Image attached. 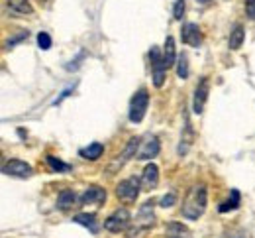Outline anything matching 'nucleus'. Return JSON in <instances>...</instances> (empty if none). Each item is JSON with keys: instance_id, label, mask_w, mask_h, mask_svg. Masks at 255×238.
<instances>
[{"instance_id": "f03ea898", "label": "nucleus", "mask_w": 255, "mask_h": 238, "mask_svg": "<svg viewBox=\"0 0 255 238\" xmlns=\"http://www.w3.org/2000/svg\"><path fill=\"white\" fill-rule=\"evenodd\" d=\"M155 225V213H153V201H145L139 207L135 221H131V225L128 227L126 238H145L147 233L153 229Z\"/></svg>"}, {"instance_id": "a211bd4d", "label": "nucleus", "mask_w": 255, "mask_h": 238, "mask_svg": "<svg viewBox=\"0 0 255 238\" xmlns=\"http://www.w3.org/2000/svg\"><path fill=\"white\" fill-rule=\"evenodd\" d=\"M244 39H246V30H244V26H242V24H236L234 30L230 32V39H228L230 49H232V51L240 49L242 43H244Z\"/></svg>"}, {"instance_id": "f8f14e48", "label": "nucleus", "mask_w": 255, "mask_h": 238, "mask_svg": "<svg viewBox=\"0 0 255 238\" xmlns=\"http://www.w3.org/2000/svg\"><path fill=\"white\" fill-rule=\"evenodd\" d=\"M81 205H100L106 201V191L98 185H91L85 189V193L79 197Z\"/></svg>"}, {"instance_id": "f257e3e1", "label": "nucleus", "mask_w": 255, "mask_h": 238, "mask_svg": "<svg viewBox=\"0 0 255 238\" xmlns=\"http://www.w3.org/2000/svg\"><path fill=\"white\" fill-rule=\"evenodd\" d=\"M206 205H208L206 185H194V187H191V191L187 193V197L183 201V211L181 213L187 221H196L198 217L204 215Z\"/></svg>"}, {"instance_id": "c85d7f7f", "label": "nucleus", "mask_w": 255, "mask_h": 238, "mask_svg": "<svg viewBox=\"0 0 255 238\" xmlns=\"http://www.w3.org/2000/svg\"><path fill=\"white\" fill-rule=\"evenodd\" d=\"M24 37H28V32H22V34L18 35V37H14V39H10V41H8V47H12L14 43H18V41H20V39H24Z\"/></svg>"}, {"instance_id": "bb28decb", "label": "nucleus", "mask_w": 255, "mask_h": 238, "mask_svg": "<svg viewBox=\"0 0 255 238\" xmlns=\"http://www.w3.org/2000/svg\"><path fill=\"white\" fill-rule=\"evenodd\" d=\"M183 14H185V0H177L175 8H173V18L175 20H183Z\"/></svg>"}, {"instance_id": "9b49d317", "label": "nucleus", "mask_w": 255, "mask_h": 238, "mask_svg": "<svg viewBox=\"0 0 255 238\" xmlns=\"http://www.w3.org/2000/svg\"><path fill=\"white\" fill-rule=\"evenodd\" d=\"M159 183V168L155 164H147L141 173V189L143 191H153Z\"/></svg>"}, {"instance_id": "0eeeda50", "label": "nucleus", "mask_w": 255, "mask_h": 238, "mask_svg": "<svg viewBox=\"0 0 255 238\" xmlns=\"http://www.w3.org/2000/svg\"><path fill=\"white\" fill-rule=\"evenodd\" d=\"M208 93H210V81H208V77H202L194 89V99H192V112L194 114H202L204 104L208 101Z\"/></svg>"}, {"instance_id": "4be33fe9", "label": "nucleus", "mask_w": 255, "mask_h": 238, "mask_svg": "<svg viewBox=\"0 0 255 238\" xmlns=\"http://www.w3.org/2000/svg\"><path fill=\"white\" fill-rule=\"evenodd\" d=\"M45 160H47V166L51 168V171H55V173L71 171V166H69V164H65V162H61V160H59V158H55V156H47Z\"/></svg>"}, {"instance_id": "f3484780", "label": "nucleus", "mask_w": 255, "mask_h": 238, "mask_svg": "<svg viewBox=\"0 0 255 238\" xmlns=\"http://www.w3.org/2000/svg\"><path fill=\"white\" fill-rule=\"evenodd\" d=\"M73 223H77V225L89 229L93 235L98 233V221H96V217L93 213H81V215H77V217L73 219Z\"/></svg>"}, {"instance_id": "4468645a", "label": "nucleus", "mask_w": 255, "mask_h": 238, "mask_svg": "<svg viewBox=\"0 0 255 238\" xmlns=\"http://www.w3.org/2000/svg\"><path fill=\"white\" fill-rule=\"evenodd\" d=\"M192 142H194V130H192V124L191 120H189V116L185 114V128H183V134H181V144L177 148V154L179 156H185L191 150Z\"/></svg>"}, {"instance_id": "1a4fd4ad", "label": "nucleus", "mask_w": 255, "mask_h": 238, "mask_svg": "<svg viewBox=\"0 0 255 238\" xmlns=\"http://www.w3.org/2000/svg\"><path fill=\"white\" fill-rule=\"evenodd\" d=\"M139 138H129V142H128L126 150L122 152V156H118V160L108 168L110 173H114V171H118L124 164H126L128 160H131V158H135V154H137V148H139Z\"/></svg>"}, {"instance_id": "b1692460", "label": "nucleus", "mask_w": 255, "mask_h": 238, "mask_svg": "<svg viewBox=\"0 0 255 238\" xmlns=\"http://www.w3.org/2000/svg\"><path fill=\"white\" fill-rule=\"evenodd\" d=\"M177 75H179V79H187L189 77V59H187V55H181L177 59Z\"/></svg>"}, {"instance_id": "393cba45", "label": "nucleus", "mask_w": 255, "mask_h": 238, "mask_svg": "<svg viewBox=\"0 0 255 238\" xmlns=\"http://www.w3.org/2000/svg\"><path fill=\"white\" fill-rule=\"evenodd\" d=\"M37 45H39V49L47 51L51 47V35L47 34V32H39L37 34Z\"/></svg>"}, {"instance_id": "c756f323", "label": "nucleus", "mask_w": 255, "mask_h": 238, "mask_svg": "<svg viewBox=\"0 0 255 238\" xmlns=\"http://www.w3.org/2000/svg\"><path fill=\"white\" fill-rule=\"evenodd\" d=\"M198 2H208V0H198Z\"/></svg>"}, {"instance_id": "aec40b11", "label": "nucleus", "mask_w": 255, "mask_h": 238, "mask_svg": "<svg viewBox=\"0 0 255 238\" xmlns=\"http://www.w3.org/2000/svg\"><path fill=\"white\" fill-rule=\"evenodd\" d=\"M8 2V6H10V10L12 12H16V14H33V6L30 4V0H6Z\"/></svg>"}, {"instance_id": "6e6552de", "label": "nucleus", "mask_w": 255, "mask_h": 238, "mask_svg": "<svg viewBox=\"0 0 255 238\" xmlns=\"http://www.w3.org/2000/svg\"><path fill=\"white\" fill-rule=\"evenodd\" d=\"M159 140L157 136H145L143 142H139V148H137V154H135V160L143 162V160H151L159 154Z\"/></svg>"}, {"instance_id": "6ab92c4d", "label": "nucleus", "mask_w": 255, "mask_h": 238, "mask_svg": "<svg viewBox=\"0 0 255 238\" xmlns=\"http://www.w3.org/2000/svg\"><path fill=\"white\" fill-rule=\"evenodd\" d=\"M102 154H104V146H102L100 142H93L89 148H83V150L79 152V156H81V158H85V160H91V162L98 160Z\"/></svg>"}, {"instance_id": "ddd939ff", "label": "nucleus", "mask_w": 255, "mask_h": 238, "mask_svg": "<svg viewBox=\"0 0 255 238\" xmlns=\"http://www.w3.org/2000/svg\"><path fill=\"white\" fill-rule=\"evenodd\" d=\"M2 171L6 175H12V177H30L32 175V166L22 162V160H10Z\"/></svg>"}, {"instance_id": "423d86ee", "label": "nucleus", "mask_w": 255, "mask_h": 238, "mask_svg": "<svg viewBox=\"0 0 255 238\" xmlns=\"http://www.w3.org/2000/svg\"><path fill=\"white\" fill-rule=\"evenodd\" d=\"M149 59H151V77H153V85L161 89L165 85V73H167V65L163 59V53L159 51V47H151L149 51Z\"/></svg>"}, {"instance_id": "dca6fc26", "label": "nucleus", "mask_w": 255, "mask_h": 238, "mask_svg": "<svg viewBox=\"0 0 255 238\" xmlns=\"http://www.w3.org/2000/svg\"><path fill=\"white\" fill-rule=\"evenodd\" d=\"M163 59H165V65L167 69H171L173 65H177V49H175V39L173 35H167L165 37V47H163Z\"/></svg>"}, {"instance_id": "9d476101", "label": "nucleus", "mask_w": 255, "mask_h": 238, "mask_svg": "<svg viewBox=\"0 0 255 238\" xmlns=\"http://www.w3.org/2000/svg\"><path fill=\"white\" fill-rule=\"evenodd\" d=\"M181 39H183V43H187L191 47H198L202 43V32H200V28L196 24L189 22V24H185L181 28Z\"/></svg>"}, {"instance_id": "2eb2a0df", "label": "nucleus", "mask_w": 255, "mask_h": 238, "mask_svg": "<svg viewBox=\"0 0 255 238\" xmlns=\"http://www.w3.org/2000/svg\"><path fill=\"white\" fill-rule=\"evenodd\" d=\"M165 238H194L189 227L183 223H169L165 227Z\"/></svg>"}, {"instance_id": "cd10ccee", "label": "nucleus", "mask_w": 255, "mask_h": 238, "mask_svg": "<svg viewBox=\"0 0 255 238\" xmlns=\"http://www.w3.org/2000/svg\"><path fill=\"white\" fill-rule=\"evenodd\" d=\"M246 14L250 20L255 22V0H246Z\"/></svg>"}, {"instance_id": "a878e982", "label": "nucleus", "mask_w": 255, "mask_h": 238, "mask_svg": "<svg viewBox=\"0 0 255 238\" xmlns=\"http://www.w3.org/2000/svg\"><path fill=\"white\" fill-rule=\"evenodd\" d=\"M175 203H177V191H169V193L161 199V207H165V209L173 207Z\"/></svg>"}, {"instance_id": "412c9836", "label": "nucleus", "mask_w": 255, "mask_h": 238, "mask_svg": "<svg viewBox=\"0 0 255 238\" xmlns=\"http://www.w3.org/2000/svg\"><path fill=\"white\" fill-rule=\"evenodd\" d=\"M238 207H240V191H238V189H232V199L224 201V203L218 207V211H220V213H228V211H236Z\"/></svg>"}, {"instance_id": "20e7f679", "label": "nucleus", "mask_w": 255, "mask_h": 238, "mask_svg": "<svg viewBox=\"0 0 255 238\" xmlns=\"http://www.w3.org/2000/svg\"><path fill=\"white\" fill-rule=\"evenodd\" d=\"M129 225H131V215H129V211H128L126 207L116 209V211L104 221V229H106L108 233H114V235L128 231Z\"/></svg>"}, {"instance_id": "7ed1b4c3", "label": "nucleus", "mask_w": 255, "mask_h": 238, "mask_svg": "<svg viewBox=\"0 0 255 238\" xmlns=\"http://www.w3.org/2000/svg\"><path fill=\"white\" fill-rule=\"evenodd\" d=\"M147 106H149V93H147V89H139L129 102V120L133 124H139L145 118Z\"/></svg>"}, {"instance_id": "5701e85b", "label": "nucleus", "mask_w": 255, "mask_h": 238, "mask_svg": "<svg viewBox=\"0 0 255 238\" xmlns=\"http://www.w3.org/2000/svg\"><path fill=\"white\" fill-rule=\"evenodd\" d=\"M75 199H77L75 193H73L71 189H65V191L59 193V197H57V207H59V209H69L71 205L75 203Z\"/></svg>"}, {"instance_id": "39448f33", "label": "nucleus", "mask_w": 255, "mask_h": 238, "mask_svg": "<svg viewBox=\"0 0 255 238\" xmlns=\"http://www.w3.org/2000/svg\"><path fill=\"white\" fill-rule=\"evenodd\" d=\"M139 191H141V179H137V177H128V179L118 183V187H116V197H118L122 203H128V205L135 203Z\"/></svg>"}]
</instances>
